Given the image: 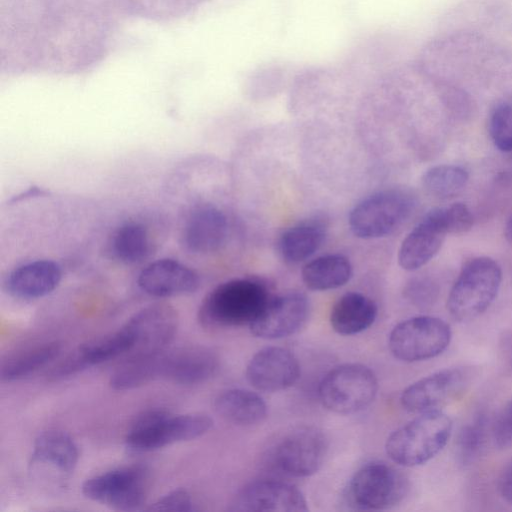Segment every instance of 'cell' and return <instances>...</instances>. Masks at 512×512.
I'll use <instances>...</instances> for the list:
<instances>
[{"label":"cell","instance_id":"cell-7","mask_svg":"<svg viewBox=\"0 0 512 512\" xmlns=\"http://www.w3.org/2000/svg\"><path fill=\"white\" fill-rule=\"evenodd\" d=\"M378 380L367 366L346 363L331 369L321 380L322 404L338 414H353L368 407L376 397Z\"/></svg>","mask_w":512,"mask_h":512},{"label":"cell","instance_id":"cell-18","mask_svg":"<svg viewBox=\"0 0 512 512\" xmlns=\"http://www.w3.org/2000/svg\"><path fill=\"white\" fill-rule=\"evenodd\" d=\"M447 234L442 208L427 212L399 247L400 267L415 271L426 265L439 252Z\"/></svg>","mask_w":512,"mask_h":512},{"label":"cell","instance_id":"cell-30","mask_svg":"<svg viewBox=\"0 0 512 512\" xmlns=\"http://www.w3.org/2000/svg\"><path fill=\"white\" fill-rule=\"evenodd\" d=\"M489 134L503 152L512 151V101L499 103L489 118Z\"/></svg>","mask_w":512,"mask_h":512},{"label":"cell","instance_id":"cell-29","mask_svg":"<svg viewBox=\"0 0 512 512\" xmlns=\"http://www.w3.org/2000/svg\"><path fill=\"white\" fill-rule=\"evenodd\" d=\"M487 421L479 415L462 427L457 438V453L464 464L475 461L483 452L487 442Z\"/></svg>","mask_w":512,"mask_h":512},{"label":"cell","instance_id":"cell-6","mask_svg":"<svg viewBox=\"0 0 512 512\" xmlns=\"http://www.w3.org/2000/svg\"><path fill=\"white\" fill-rule=\"evenodd\" d=\"M78 459V447L68 434L57 430L44 432L33 446L30 478L44 491L58 494L68 486Z\"/></svg>","mask_w":512,"mask_h":512},{"label":"cell","instance_id":"cell-24","mask_svg":"<svg viewBox=\"0 0 512 512\" xmlns=\"http://www.w3.org/2000/svg\"><path fill=\"white\" fill-rule=\"evenodd\" d=\"M218 415L239 426H252L261 423L267 415V405L257 393L233 388L219 393L214 400Z\"/></svg>","mask_w":512,"mask_h":512},{"label":"cell","instance_id":"cell-19","mask_svg":"<svg viewBox=\"0 0 512 512\" xmlns=\"http://www.w3.org/2000/svg\"><path fill=\"white\" fill-rule=\"evenodd\" d=\"M227 234L228 221L225 214L211 204H200L188 213L181 239L188 251L208 254L223 246Z\"/></svg>","mask_w":512,"mask_h":512},{"label":"cell","instance_id":"cell-9","mask_svg":"<svg viewBox=\"0 0 512 512\" xmlns=\"http://www.w3.org/2000/svg\"><path fill=\"white\" fill-rule=\"evenodd\" d=\"M450 326L442 319L421 315L398 323L388 339L392 355L403 362H418L440 355L451 341Z\"/></svg>","mask_w":512,"mask_h":512},{"label":"cell","instance_id":"cell-20","mask_svg":"<svg viewBox=\"0 0 512 512\" xmlns=\"http://www.w3.org/2000/svg\"><path fill=\"white\" fill-rule=\"evenodd\" d=\"M138 286L154 297H171L195 292L200 285L198 274L174 259H159L148 264L138 276Z\"/></svg>","mask_w":512,"mask_h":512},{"label":"cell","instance_id":"cell-33","mask_svg":"<svg viewBox=\"0 0 512 512\" xmlns=\"http://www.w3.org/2000/svg\"><path fill=\"white\" fill-rule=\"evenodd\" d=\"M494 445L499 449L512 448V400H510L496 417L492 429Z\"/></svg>","mask_w":512,"mask_h":512},{"label":"cell","instance_id":"cell-21","mask_svg":"<svg viewBox=\"0 0 512 512\" xmlns=\"http://www.w3.org/2000/svg\"><path fill=\"white\" fill-rule=\"evenodd\" d=\"M61 278V268L56 262L41 259L15 268L7 278L6 287L12 296L31 300L51 293Z\"/></svg>","mask_w":512,"mask_h":512},{"label":"cell","instance_id":"cell-31","mask_svg":"<svg viewBox=\"0 0 512 512\" xmlns=\"http://www.w3.org/2000/svg\"><path fill=\"white\" fill-rule=\"evenodd\" d=\"M444 221L449 234L464 233L473 225V215L468 206L457 202L442 208Z\"/></svg>","mask_w":512,"mask_h":512},{"label":"cell","instance_id":"cell-11","mask_svg":"<svg viewBox=\"0 0 512 512\" xmlns=\"http://www.w3.org/2000/svg\"><path fill=\"white\" fill-rule=\"evenodd\" d=\"M472 375L466 367L437 371L405 388L400 397L401 405L412 413L438 410L464 394L471 385Z\"/></svg>","mask_w":512,"mask_h":512},{"label":"cell","instance_id":"cell-23","mask_svg":"<svg viewBox=\"0 0 512 512\" xmlns=\"http://www.w3.org/2000/svg\"><path fill=\"white\" fill-rule=\"evenodd\" d=\"M377 314V305L370 297L359 292H347L332 306L330 324L340 335H355L368 329Z\"/></svg>","mask_w":512,"mask_h":512},{"label":"cell","instance_id":"cell-35","mask_svg":"<svg viewBox=\"0 0 512 512\" xmlns=\"http://www.w3.org/2000/svg\"><path fill=\"white\" fill-rule=\"evenodd\" d=\"M500 496L512 505V459L505 465L498 478Z\"/></svg>","mask_w":512,"mask_h":512},{"label":"cell","instance_id":"cell-10","mask_svg":"<svg viewBox=\"0 0 512 512\" xmlns=\"http://www.w3.org/2000/svg\"><path fill=\"white\" fill-rule=\"evenodd\" d=\"M407 481L393 466L380 461L363 465L349 481L347 499L356 509L385 510L405 497Z\"/></svg>","mask_w":512,"mask_h":512},{"label":"cell","instance_id":"cell-1","mask_svg":"<svg viewBox=\"0 0 512 512\" xmlns=\"http://www.w3.org/2000/svg\"><path fill=\"white\" fill-rule=\"evenodd\" d=\"M272 296L268 285L260 278L225 281L202 300L198 311L199 323L213 330L250 326Z\"/></svg>","mask_w":512,"mask_h":512},{"label":"cell","instance_id":"cell-28","mask_svg":"<svg viewBox=\"0 0 512 512\" xmlns=\"http://www.w3.org/2000/svg\"><path fill=\"white\" fill-rule=\"evenodd\" d=\"M468 172L460 166L442 164L429 168L422 177L425 190L437 198H450L467 185Z\"/></svg>","mask_w":512,"mask_h":512},{"label":"cell","instance_id":"cell-16","mask_svg":"<svg viewBox=\"0 0 512 512\" xmlns=\"http://www.w3.org/2000/svg\"><path fill=\"white\" fill-rule=\"evenodd\" d=\"M245 374L254 389L273 393L290 388L297 382L300 364L288 349L270 346L254 354Z\"/></svg>","mask_w":512,"mask_h":512},{"label":"cell","instance_id":"cell-5","mask_svg":"<svg viewBox=\"0 0 512 512\" xmlns=\"http://www.w3.org/2000/svg\"><path fill=\"white\" fill-rule=\"evenodd\" d=\"M413 208L414 199L407 191L381 190L363 198L351 209L349 228L361 239L385 237L409 218Z\"/></svg>","mask_w":512,"mask_h":512},{"label":"cell","instance_id":"cell-36","mask_svg":"<svg viewBox=\"0 0 512 512\" xmlns=\"http://www.w3.org/2000/svg\"><path fill=\"white\" fill-rule=\"evenodd\" d=\"M504 234L506 239L512 243V214L509 216L508 220L506 221L505 228H504Z\"/></svg>","mask_w":512,"mask_h":512},{"label":"cell","instance_id":"cell-13","mask_svg":"<svg viewBox=\"0 0 512 512\" xmlns=\"http://www.w3.org/2000/svg\"><path fill=\"white\" fill-rule=\"evenodd\" d=\"M310 304L307 296L290 291L272 296L266 307L249 326L258 338L275 340L295 334L307 321Z\"/></svg>","mask_w":512,"mask_h":512},{"label":"cell","instance_id":"cell-3","mask_svg":"<svg viewBox=\"0 0 512 512\" xmlns=\"http://www.w3.org/2000/svg\"><path fill=\"white\" fill-rule=\"evenodd\" d=\"M212 426L213 420L206 414L174 415L165 410H149L132 423L125 436V446L134 453L150 452L198 438Z\"/></svg>","mask_w":512,"mask_h":512},{"label":"cell","instance_id":"cell-12","mask_svg":"<svg viewBox=\"0 0 512 512\" xmlns=\"http://www.w3.org/2000/svg\"><path fill=\"white\" fill-rule=\"evenodd\" d=\"M328 442L324 433L313 426H303L286 434L274 451V462L285 474L308 477L323 465Z\"/></svg>","mask_w":512,"mask_h":512},{"label":"cell","instance_id":"cell-34","mask_svg":"<svg viewBox=\"0 0 512 512\" xmlns=\"http://www.w3.org/2000/svg\"><path fill=\"white\" fill-rule=\"evenodd\" d=\"M436 295L437 289L435 285L426 279H415L405 289L407 299L418 307L431 305Z\"/></svg>","mask_w":512,"mask_h":512},{"label":"cell","instance_id":"cell-32","mask_svg":"<svg viewBox=\"0 0 512 512\" xmlns=\"http://www.w3.org/2000/svg\"><path fill=\"white\" fill-rule=\"evenodd\" d=\"M149 511H195L194 502L190 494L183 489H177L167 493L157 499L153 504L146 508Z\"/></svg>","mask_w":512,"mask_h":512},{"label":"cell","instance_id":"cell-26","mask_svg":"<svg viewBox=\"0 0 512 512\" xmlns=\"http://www.w3.org/2000/svg\"><path fill=\"white\" fill-rule=\"evenodd\" d=\"M61 350V344L56 341L27 348L2 364L1 378L6 382L23 379L55 360Z\"/></svg>","mask_w":512,"mask_h":512},{"label":"cell","instance_id":"cell-2","mask_svg":"<svg viewBox=\"0 0 512 512\" xmlns=\"http://www.w3.org/2000/svg\"><path fill=\"white\" fill-rule=\"evenodd\" d=\"M451 432L452 421L445 413L439 410L422 412L390 434L385 450L396 464L419 466L444 448Z\"/></svg>","mask_w":512,"mask_h":512},{"label":"cell","instance_id":"cell-15","mask_svg":"<svg viewBox=\"0 0 512 512\" xmlns=\"http://www.w3.org/2000/svg\"><path fill=\"white\" fill-rule=\"evenodd\" d=\"M302 492L292 484L262 479L245 485L232 502L231 510L241 512H301L307 511Z\"/></svg>","mask_w":512,"mask_h":512},{"label":"cell","instance_id":"cell-27","mask_svg":"<svg viewBox=\"0 0 512 512\" xmlns=\"http://www.w3.org/2000/svg\"><path fill=\"white\" fill-rule=\"evenodd\" d=\"M110 252L115 259L125 264L142 262L150 253V239L146 228L135 222L118 227L110 241Z\"/></svg>","mask_w":512,"mask_h":512},{"label":"cell","instance_id":"cell-22","mask_svg":"<svg viewBox=\"0 0 512 512\" xmlns=\"http://www.w3.org/2000/svg\"><path fill=\"white\" fill-rule=\"evenodd\" d=\"M326 227L322 218L314 217L286 229L277 242L279 256L291 265L308 260L321 247Z\"/></svg>","mask_w":512,"mask_h":512},{"label":"cell","instance_id":"cell-8","mask_svg":"<svg viewBox=\"0 0 512 512\" xmlns=\"http://www.w3.org/2000/svg\"><path fill=\"white\" fill-rule=\"evenodd\" d=\"M149 486L147 468L129 465L87 479L82 493L87 499L112 509L134 511L145 504Z\"/></svg>","mask_w":512,"mask_h":512},{"label":"cell","instance_id":"cell-4","mask_svg":"<svg viewBox=\"0 0 512 512\" xmlns=\"http://www.w3.org/2000/svg\"><path fill=\"white\" fill-rule=\"evenodd\" d=\"M502 282V270L487 256L469 260L461 269L447 299L450 315L461 322L483 314L495 300Z\"/></svg>","mask_w":512,"mask_h":512},{"label":"cell","instance_id":"cell-14","mask_svg":"<svg viewBox=\"0 0 512 512\" xmlns=\"http://www.w3.org/2000/svg\"><path fill=\"white\" fill-rule=\"evenodd\" d=\"M219 369V358L210 348L186 346L164 349L158 354V377L176 384L194 385L207 381Z\"/></svg>","mask_w":512,"mask_h":512},{"label":"cell","instance_id":"cell-25","mask_svg":"<svg viewBox=\"0 0 512 512\" xmlns=\"http://www.w3.org/2000/svg\"><path fill=\"white\" fill-rule=\"evenodd\" d=\"M352 276V265L341 254H326L307 262L301 271L302 281L312 291H327L344 286Z\"/></svg>","mask_w":512,"mask_h":512},{"label":"cell","instance_id":"cell-17","mask_svg":"<svg viewBox=\"0 0 512 512\" xmlns=\"http://www.w3.org/2000/svg\"><path fill=\"white\" fill-rule=\"evenodd\" d=\"M124 325L134 341L131 356L153 353L166 349L173 340L178 315L170 305L153 304L135 313Z\"/></svg>","mask_w":512,"mask_h":512}]
</instances>
